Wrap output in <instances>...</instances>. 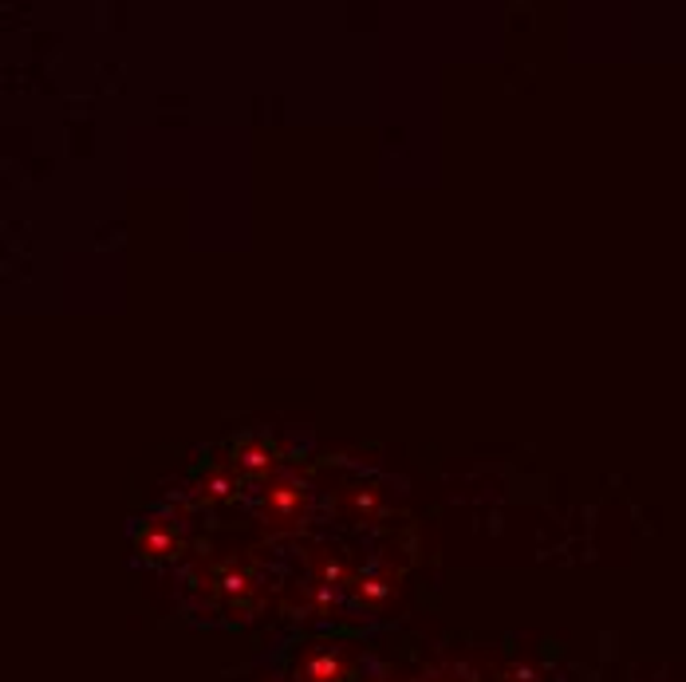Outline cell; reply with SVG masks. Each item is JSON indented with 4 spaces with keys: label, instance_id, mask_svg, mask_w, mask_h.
I'll list each match as a JSON object with an SVG mask.
<instances>
[{
    "label": "cell",
    "instance_id": "6da1fadb",
    "mask_svg": "<svg viewBox=\"0 0 686 682\" xmlns=\"http://www.w3.org/2000/svg\"><path fill=\"white\" fill-rule=\"evenodd\" d=\"M304 501H308L304 486L301 481H288V477H281V481H273V486L264 489V513L273 517V521H281V524L301 521Z\"/></svg>",
    "mask_w": 686,
    "mask_h": 682
},
{
    "label": "cell",
    "instance_id": "7a4b0ae2",
    "mask_svg": "<svg viewBox=\"0 0 686 682\" xmlns=\"http://www.w3.org/2000/svg\"><path fill=\"white\" fill-rule=\"evenodd\" d=\"M182 541L178 533L170 529L166 521H151L146 529H139V552L151 556V561H166V556H178Z\"/></svg>",
    "mask_w": 686,
    "mask_h": 682
},
{
    "label": "cell",
    "instance_id": "3957f363",
    "mask_svg": "<svg viewBox=\"0 0 686 682\" xmlns=\"http://www.w3.org/2000/svg\"><path fill=\"white\" fill-rule=\"evenodd\" d=\"M237 466H241L244 474H269V469L276 466V446L264 439H244L241 446H237Z\"/></svg>",
    "mask_w": 686,
    "mask_h": 682
},
{
    "label": "cell",
    "instance_id": "277c9868",
    "mask_svg": "<svg viewBox=\"0 0 686 682\" xmlns=\"http://www.w3.org/2000/svg\"><path fill=\"white\" fill-rule=\"evenodd\" d=\"M233 477H229V474H209L206 477V481H202V494H206V497H229V494H233Z\"/></svg>",
    "mask_w": 686,
    "mask_h": 682
}]
</instances>
